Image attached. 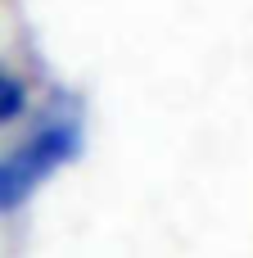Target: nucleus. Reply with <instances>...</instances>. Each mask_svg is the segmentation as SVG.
<instances>
[{
    "label": "nucleus",
    "instance_id": "nucleus-2",
    "mask_svg": "<svg viewBox=\"0 0 253 258\" xmlns=\"http://www.w3.org/2000/svg\"><path fill=\"white\" fill-rule=\"evenodd\" d=\"M23 109H27V86H23L9 68H0V122L23 118Z\"/></svg>",
    "mask_w": 253,
    "mask_h": 258
},
{
    "label": "nucleus",
    "instance_id": "nucleus-1",
    "mask_svg": "<svg viewBox=\"0 0 253 258\" xmlns=\"http://www.w3.org/2000/svg\"><path fill=\"white\" fill-rule=\"evenodd\" d=\"M81 154V127L77 118H50L32 136H23L9 154H0V213L23 209L45 177H54L63 163Z\"/></svg>",
    "mask_w": 253,
    "mask_h": 258
}]
</instances>
